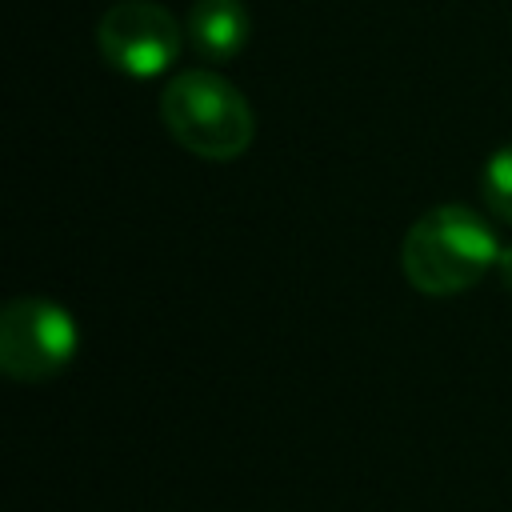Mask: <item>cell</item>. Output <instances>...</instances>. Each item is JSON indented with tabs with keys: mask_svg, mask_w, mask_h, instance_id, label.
<instances>
[{
	"mask_svg": "<svg viewBox=\"0 0 512 512\" xmlns=\"http://www.w3.org/2000/svg\"><path fill=\"white\" fill-rule=\"evenodd\" d=\"M500 260L496 232L480 220V212L464 204H440L424 212L400 248L404 276L424 296H456L480 284Z\"/></svg>",
	"mask_w": 512,
	"mask_h": 512,
	"instance_id": "obj_1",
	"label": "cell"
},
{
	"mask_svg": "<svg viewBox=\"0 0 512 512\" xmlns=\"http://www.w3.org/2000/svg\"><path fill=\"white\" fill-rule=\"evenodd\" d=\"M160 120L168 136L200 160H236L256 136L252 104L212 68L176 72L160 92Z\"/></svg>",
	"mask_w": 512,
	"mask_h": 512,
	"instance_id": "obj_2",
	"label": "cell"
},
{
	"mask_svg": "<svg viewBox=\"0 0 512 512\" xmlns=\"http://www.w3.org/2000/svg\"><path fill=\"white\" fill-rule=\"evenodd\" d=\"M80 348L76 320L48 296H16L0 312V368L20 384L60 376Z\"/></svg>",
	"mask_w": 512,
	"mask_h": 512,
	"instance_id": "obj_3",
	"label": "cell"
},
{
	"mask_svg": "<svg viewBox=\"0 0 512 512\" xmlns=\"http://www.w3.org/2000/svg\"><path fill=\"white\" fill-rule=\"evenodd\" d=\"M96 48L116 72L136 76V80H152L180 60L184 28L160 4L116 0L96 24Z\"/></svg>",
	"mask_w": 512,
	"mask_h": 512,
	"instance_id": "obj_4",
	"label": "cell"
},
{
	"mask_svg": "<svg viewBox=\"0 0 512 512\" xmlns=\"http://www.w3.org/2000/svg\"><path fill=\"white\" fill-rule=\"evenodd\" d=\"M248 32H252V16L244 0H192L188 20H184L188 44L208 64L232 60L248 44Z\"/></svg>",
	"mask_w": 512,
	"mask_h": 512,
	"instance_id": "obj_5",
	"label": "cell"
},
{
	"mask_svg": "<svg viewBox=\"0 0 512 512\" xmlns=\"http://www.w3.org/2000/svg\"><path fill=\"white\" fill-rule=\"evenodd\" d=\"M480 196L488 212L504 224H512V144L496 148L480 168Z\"/></svg>",
	"mask_w": 512,
	"mask_h": 512,
	"instance_id": "obj_6",
	"label": "cell"
},
{
	"mask_svg": "<svg viewBox=\"0 0 512 512\" xmlns=\"http://www.w3.org/2000/svg\"><path fill=\"white\" fill-rule=\"evenodd\" d=\"M496 272L504 280V288H512V248H500V260H496Z\"/></svg>",
	"mask_w": 512,
	"mask_h": 512,
	"instance_id": "obj_7",
	"label": "cell"
}]
</instances>
